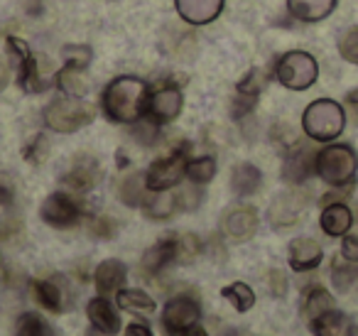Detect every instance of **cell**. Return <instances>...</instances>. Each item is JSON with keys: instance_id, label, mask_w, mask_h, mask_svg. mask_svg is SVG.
Masks as SVG:
<instances>
[{"instance_id": "cell-3", "label": "cell", "mask_w": 358, "mask_h": 336, "mask_svg": "<svg viewBox=\"0 0 358 336\" xmlns=\"http://www.w3.org/2000/svg\"><path fill=\"white\" fill-rule=\"evenodd\" d=\"M96 118V108L84 104L81 99H71V96H62L55 99L45 108V123L55 133H76L84 125H89Z\"/></svg>"}, {"instance_id": "cell-30", "label": "cell", "mask_w": 358, "mask_h": 336, "mask_svg": "<svg viewBox=\"0 0 358 336\" xmlns=\"http://www.w3.org/2000/svg\"><path fill=\"white\" fill-rule=\"evenodd\" d=\"M6 55H8L10 66L17 71V74H20L22 69H27V66L35 62V55H32L30 45H27L25 40H20V37H8V40H6Z\"/></svg>"}, {"instance_id": "cell-46", "label": "cell", "mask_w": 358, "mask_h": 336, "mask_svg": "<svg viewBox=\"0 0 358 336\" xmlns=\"http://www.w3.org/2000/svg\"><path fill=\"white\" fill-rule=\"evenodd\" d=\"M22 10H25V15L30 18H40L42 10H45V3L42 0H20Z\"/></svg>"}, {"instance_id": "cell-4", "label": "cell", "mask_w": 358, "mask_h": 336, "mask_svg": "<svg viewBox=\"0 0 358 336\" xmlns=\"http://www.w3.org/2000/svg\"><path fill=\"white\" fill-rule=\"evenodd\" d=\"M358 169V155L348 145H329L317 153V174L331 187H346Z\"/></svg>"}, {"instance_id": "cell-39", "label": "cell", "mask_w": 358, "mask_h": 336, "mask_svg": "<svg viewBox=\"0 0 358 336\" xmlns=\"http://www.w3.org/2000/svg\"><path fill=\"white\" fill-rule=\"evenodd\" d=\"M89 233L94 238H101V241H108V238L115 236V221L108 216H94L89 221Z\"/></svg>"}, {"instance_id": "cell-6", "label": "cell", "mask_w": 358, "mask_h": 336, "mask_svg": "<svg viewBox=\"0 0 358 336\" xmlns=\"http://www.w3.org/2000/svg\"><path fill=\"white\" fill-rule=\"evenodd\" d=\"M187 162H189V153L185 148L174 150L172 155L162 160H155L145 172V182H148L150 192H164V189H174L182 179L187 177Z\"/></svg>"}, {"instance_id": "cell-13", "label": "cell", "mask_w": 358, "mask_h": 336, "mask_svg": "<svg viewBox=\"0 0 358 336\" xmlns=\"http://www.w3.org/2000/svg\"><path fill=\"white\" fill-rule=\"evenodd\" d=\"M304 206H307V197L302 192H297V189L282 192L273 202V206H270V223L275 228L294 226L299 221V216H302Z\"/></svg>"}, {"instance_id": "cell-8", "label": "cell", "mask_w": 358, "mask_h": 336, "mask_svg": "<svg viewBox=\"0 0 358 336\" xmlns=\"http://www.w3.org/2000/svg\"><path fill=\"white\" fill-rule=\"evenodd\" d=\"M40 216L47 226L52 228H71L81 221L84 216V206L71 197L69 192H52L50 197L42 202Z\"/></svg>"}, {"instance_id": "cell-32", "label": "cell", "mask_w": 358, "mask_h": 336, "mask_svg": "<svg viewBox=\"0 0 358 336\" xmlns=\"http://www.w3.org/2000/svg\"><path fill=\"white\" fill-rule=\"evenodd\" d=\"M15 336H52V331L50 324L37 312H25V314L17 316Z\"/></svg>"}, {"instance_id": "cell-11", "label": "cell", "mask_w": 358, "mask_h": 336, "mask_svg": "<svg viewBox=\"0 0 358 336\" xmlns=\"http://www.w3.org/2000/svg\"><path fill=\"white\" fill-rule=\"evenodd\" d=\"M312 172H317V153L307 145H297L287 153L282 162V179L292 187L297 184H304Z\"/></svg>"}, {"instance_id": "cell-12", "label": "cell", "mask_w": 358, "mask_h": 336, "mask_svg": "<svg viewBox=\"0 0 358 336\" xmlns=\"http://www.w3.org/2000/svg\"><path fill=\"white\" fill-rule=\"evenodd\" d=\"M99 179H101L99 160L91 158V155H76L71 160L69 169L64 172V177H62V182L69 189H74V192H89V189L96 187Z\"/></svg>"}, {"instance_id": "cell-49", "label": "cell", "mask_w": 358, "mask_h": 336, "mask_svg": "<svg viewBox=\"0 0 358 336\" xmlns=\"http://www.w3.org/2000/svg\"><path fill=\"white\" fill-rule=\"evenodd\" d=\"M182 336H209V334H206V331L201 329L199 324H196V326H192V329H187V331H185V334H182Z\"/></svg>"}, {"instance_id": "cell-40", "label": "cell", "mask_w": 358, "mask_h": 336, "mask_svg": "<svg viewBox=\"0 0 358 336\" xmlns=\"http://www.w3.org/2000/svg\"><path fill=\"white\" fill-rule=\"evenodd\" d=\"M47 153H50V143H47L45 135H37V138H32V143L25 148V160L32 164H42L47 160Z\"/></svg>"}, {"instance_id": "cell-35", "label": "cell", "mask_w": 358, "mask_h": 336, "mask_svg": "<svg viewBox=\"0 0 358 336\" xmlns=\"http://www.w3.org/2000/svg\"><path fill=\"white\" fill-rule=\"evenodd\" d=\"M338 55H341V59H346L348 64L358 66V25L341 32V37H338Z\"/></svg>"}, {"instance_id": "cell-2", "label": "cell", "mask_w": 358, "mask_h": 336, "mask_svg": "<svg viewBox=\"0 0 358 336\" xmlns=\"http://www.w3.org/2000/svg\"><path fill=\"white\" fill-rule=\"evenodd\" d=\"M346 125V111L341 104L331 99H319L307 106L302 115V128L317 143H329V140L338 138Z\"/></svg>"}, {"instance_id": "cell-27", "label": "cell", "mask_w": 358, "mask_h": 336, "mask_svg": "<svg viewBox=\"0 0 358 336\" xmlns=\"http://www.w3.org/2000/svg\"><path fill=\"white\" fill-rule=\"evenodd\" d=\"M302 309H304V316H307L309 321H314L317 316H322L334 309V297L329 295L324 287H309L307 295H304Z\"/></svg>"}, {"instance_id": "cell-44", "label": "cell", "mask_w": 358, "mask_h": 336, "mask_svg": "<svg viewBox=\"0 0 358 336\" xmlns=\"http://www.w3.org/2000/svg\"><path fill=\"white\" fill-rule=\"evenodd\" d=\"M341 255L346 258V260L351 262H358V233H353V236H346L341 243Z\"/></svg>"}, {"instance_id": "cell-14", "label": "cell", "mask_w": 358, "mask_h": 336, "mask_svg": "<svg viewBox=\"0 0 358 336\" xmlns=\"http://www.w3.org/2000/svg\"><path fill=\"white\" fill-rule=\"evenodd\" d=\"M86 314L89 321L99 334L103 336H118L120 331V314L115 309V304L106 297H94V300L86 304Z\"/></svg>"}, {"instance_id": "cell-38", "label": "cell", "mask_w": 358, "mask_h": 336, "mask_svg": "<svg viewBox=\"0 0 358 336\" xmlns=\"http://www.w3.org/2000/svg\"><path fill=\"white\" fill-rule=\"evenodd\" d=\"M255 104H258V96L236 91L234 101H231V118L241 120V118H245V115H250L255 108Z\"/></svg>"}, {"instance_id": "cell-19", "label": "cell", "mask_w": 358, "mask_h": 336, "mask_svg": "<svg viewBox=\"0 0 358 336\" xmlns=\"http://www.w3.org/2000/svg\"><path fill=\"white\" fill-rule=\"evenodd\" d=\"M128 280V267L125 262L115 260V258H108V260L99 262L94 270V285L101 295H113V292H120Z\"/></svg>"}, {"instance_id": "cell-18", "label": "cell", "mask_w": 358, "mask_h": 336, "mask_svg": "<svg viewBox=\"0 0 358 336\" xmlns=\"http://www.w3.org/2000/svg\"><path fill=\"white\" fill-rule=\"evenodd\" d=\"M324 258V251L314 238H294L287 248V260L292 265V270L297 272H307V270H314V267L322 262Z\"/></svg>"}, {"instance_id": "cell-5", "label": "cell", "mask_w": 358, "mask_h": 336, "mask_svg": "<svg viewBox=\"0 0 358 336\" xmlns=\"http://www.w3.org/2000/svg\"><path fill=\"white\" fill-rule=\"evenodd\" d=\"M319 64L309 52L292 50L285 52L275 64V79L289 91H304L317 81Z\"/></svg>"}, {"instance_id": "cell-22", "label": "cell", "mask_w": 358, "mask_h": 336, "mask_svg": "<svg viewBox=\"0 0 358 336\" xmlns=\"http://www.w3.org/2000/svg\"><path fill=\"white\" fill-rule=\"evenodd\" d=\"M179 209L177 194L164 189V192H148L143 199V211L148 218H155V221H164L169 218L174 211Z\"/></svg>"}, {"instance_id": "cell-48", "label": "cell", "mask_w": 358, "mask_h": 336, "mask_svg": "<svg viewBox=\"0 0 358 336\" xmlns=\"http://www.w3.org/2000/svg\"><path fill=\"white\" fill-rule=\"evenodd\" d=\"M8 81H10V69H8V66L3 64V62H0V91L6 89Z\"/></svg>"}, {"instance_id": "cell-26", "label": "cell", "mask_w": 358, "mask_h": 336, "mask_svg": "<svg viewBox=\"0 0 358 336\" xmlns=\"http://www.w3.org/2000/svg\"><path fill=\"white\" fill-rule=\"evenodd\" d=\"M148 192L150 189L148 182H145V172H130L118 184V199L125 206H143V199Z\"/></svg>"}, {"instance_id": "cell-20", "label": "cell", "mask_w": 358, "mask_h": 336, "mask_svg": "<svg viewBox=\"0 0 358 336\" xmlns=\"http://www.w3.org/2000/svg\"><path fill=\"white\" fill-rule=\"evenodd\" d=\"M336 8V0H287V13L299 22H319Z\"/></svg>"}, {"instance_id": "cell-29", "label": "cell", "mask_w": 358, "mask_h": 336, "mask_svg": "<svg viewBox=\"0 0 358 336\" xmlns=\"http://www.w3.org/2000/svg\"><path fill=\"white\" fill-rule=\"evenodd\" d=\"M118 307L125 312H135V314H150L155 312V300L143 290H120Z\"/></svg>"}, {"instance_id": "cell-23", "label": "cell", "mask_w": 358, "mask_h": 336, "mask_svg": "<svg viewBox=\"0 0 358 336\" xmlns=\"http://www.w3.org/2000/svg\"><path fill=\"white\" fill-rule=\"evenodd\" d=\"M260 184H263V172H260L253 162L236 164L234 172H231V189H234V194H238V197H250V194H255L260 189Z\"/></svg>"}, {"instance_id": "cell-43", "label": "cell", "mask_w": 358, "mask_h": 336, "mask_svg": "<svg viewBox=\"0 0 358 336\" xmlns=\"http://www.w3.org/2000/svg\"><path fill=\"white\" fill-rule=\"evenodd\" d=\"M268 280H270V292H273L275 297H282L285 292H287V277L280 270H270Z\"/></svg>"}, {"instance_id": "cell-31", "label": "cell", "mask_w": 358, "mask_h": 336, "mask_svg": "<svg viewBox=\"0 0 358 336\" xmlns=\"http://www.w3.org/2000/svg\"><path fill=\"white\" fill-rule=\"evenodd\" d=\"M221 297L229 300L236 312H248V309H253V304H255V292L250 290V285H245V282H231V285H226L224 290H221Z\"/></svg>"}, {"instance_id": "cell-34", "label": "cell", "mask_w": 358, "mask_h": 336, "mask_svg": "<svg viewBox=\"0 0 358 336\" xmlns=\"http://www.w3.org/2000/svg\"><path fill=\"white\" fill-rule=\"evenodd\" d=\"M331 282L338 292H351L358 287V265H341V260H334Z\"/></svg>"}, {"instance_id": "cell-10", "label": "cell", "mask_w": 358, "mask_h": 336, "mask_svg": "<svg viewBox=\"0 0 358 336\" xmlns=\"http://www.w3.org/2000/svg\"><path fill=\"white\" fill-rule=\"evenodd\" d=\"M32 297L37 304L47 312H64L71 304V290L64 277H52V280H35L32 282Z\"/></svg>"}, {"instance_id": "cell-25", "label": "cell", "mask_w": 358, "mask_h": 336, "mask_svg": "<svg viewBox=\"0 0 358 336\" xmlns=\"http://www.w3.org/2000/svg\"><path fill=\"white\" fill-rule=\"evenodd\" d=\"M55 84L57 89L64 96H71V99H84L86 91H89V79L81 69H71V66H64L55 74Z\"/></svg>"}, {"instance_id": "cell-16", "label": "cell", "mask_w": 358, "mask_h": 336, "mask_svg": "<svg viewBox=\"0 0 358 336\" xmlns=\"http://www.w3.org/2000/svg\"><path fill=\"white\" fill-rule=\"evenodd\" d=\"M258 231V211L253 206H234L224 216V233L234 241H248Z\"/></svg>"}, {"instance_id": "cell-21", "label": "cell", "mask_w": 358, "mask_h": 336, "mask_svg": "<svg viewBox=\"0 0 358 336\" xmlns=\"http://www.w3.org/2000/svg\"><path fill=\"white\" fill-rule=\"evenodd\" d=\"M319 223H322V231L327 236L336 238V236H346L348 228L353 223V216H351V209L346 204L336 202V204H327L319 216Z\"/></svg>"}, {"instance_id": "cell-41", "label": "cell", "mask_w": 358, "mask_h": 336, "mask_svg": "<svg viewBox=\"0 0 358 336\" xmlns=\"http://www.w3.org/2000/svg\"><path fill=\"white\" fill-rule=\"evenodd\" d=\"M201 199H204V194H201L199 184H192V187L177 192V202H179V209H182V211H194V209L201 204Z\"/></svg>"}, {"instance_id": "cell-7", "label": "cell", "mask_w": 358, "mask_h": 336, "mask_svg": "<svg viewBox=\"0 0 358 336\" xmlns=\"http://www.w3.org/2000/svg\"><path fill=\"white\" fill-rule=\"evenodd\" d=\"M199 319H201V304L189 292L174 295L172 300H167V304L162 309V326L167 331V336H182L187 329L199 324Z\"/></svg>"}, {"instance_id": "cell-42", "label": "cell", "mask_w": 358, "mask_h": 336, "mask_svg": "<svg viewBox=\"0 0 358 336\" xmlns=\"http://www.w3.org/2000/svg\"><path fill=\"white\" fill-rule=\"evenodd\" d=\"M201 253V238L199 236H192V233H187V236H179V260H192V258H196Z\"/></svg>"}, {"instance_id": "cell-24", "label": "cell", "mask_w": 358, "mask_h": 336, "mask_svg": "<svg viewBox=\"0 0 358 336\" xmlns=\"http://www.w3.org/2000/svg\"><path fill=\"white\" fill-rule=\"evenodd\" d=\"M314 336H353V321L346 314L331 309L312 321Z\"/></svg>"}, {"instance_id": "cell-28", "label": "cell", "mask_w": 358, "mask_h": 336, "mask_svg": "<svg viewBox=\"0 0 358 336\" xmlns=\"http://www.w3.org/2000/svg\"><path fill=\"white\" fill-rule=\"evenodd\" d=\"M187 177H189L192 184H199V187L209 184L216 177V160L211 155L189 158V162H187Z\"/></svg>"}, {"instance_id": "cell-36", "label": "cell", "mask_w": 358, "mask_h": 336, "mask_svg": "<svg viewBox=\"0 0 358 336\" xmlns=\"http://www.w3.org/2000/svg\"><path fill=\"white\" fill-rule=\"evenodd\" d=\"M133 140H138L140 145H155L159 140V130H157V123H152L150 118H140L138 123H133V130H130Z\"/></svg>"}, {"instance_id": "cell-33", "label": "cell", "mask_w": 358, "mask_h": 336, "mask_svg": "<svg viewBox=\"0 0 358 336\" xmlns=\"http://www.w3.org/2000/svg\"><path fill=\"white\" fill-rule=\"evenodd\" d=\"M62 59H64V66L84 71L94 62V50L89 45H66L62 47Z\"/></svg>"}, {"instance_id": "cell-9", "label": "cell", "mask_w": 358, "mask_h": 336, "mask_svg": "<svg viewBox=\"0 0 358 336\" xmlns=\"http://www.w3.org/2000/svg\"><path fill=\"white\" fill-rule=\"evenodd\" d=\"M182 106H185V96H182V91H179L174 84H164V86H159L155 94H150L145 115H148L152 123L167 125V123H172V120L179 118Z\"/></svg>"}, {"instance_id": "cell-17", "label": "cell", "mask_w": 358, "mask_h": 336, "mask_svg": "<svg viewBox=\"0 0 358 336\" xmlns=\"http://www.w3.org/2000/svg\"><path fill=\"white\" fill-rule=\"evenodd\" d=\"M177 13L189 25H209L224 10V0H174Z\"/></svg>"}, {"instance_id": "cell-37", "label": "cell", "mask_w": 358, "mask_h": 336, "mask_svg": "<svg viewBox=\"0 0 358 336\" xmlns=\"http://www.w3.org/2000/svg\"><path fill=\"white\" fill-rule=\"evenodd\" d=\"M265 84H268V76H265V71L263 69H250L248 74H245L243 79L238 81L236 91H241V94L260 96V91L265 89Z\"/></svg>"}, {"instance_id": "cell-15", "label": "cell", "mask_w": 358, "mask_h": 336, "mask_svg": "<svg viewBox=\"0 0 358 336\" xmlns=\"http://www.w3.org/2000/svg\"><path fill=\"white\" fill-rule=\"evenodd\" d=\"M174 260H179V238L164 236V238H159L152 248L145 251L140 265H143V270L148 272V275H157L164 267L172 265Z\"/></svg>"}, {"instance_id": "cell-1", "label": "cell", "mask_w": 358, "mask_h": 336, "mask_svg": "<svg viewBox=\"0 0 358 336\" xmlns=\"http://www.w3.org/2000/svg\"><path fill=\"white\" fill-rule=\"evenodd\" d=\"M150 101V86L148 81L138 79L133 74L115 76L101 94V108H103L106 118L113 123L133 125L148 111Z\"/></svg>"}, {"instance_id": "cell-47", "label": "cell", "mask_w": 358, "mask_h": 336, "mask_svg": "<svg viewBox=\"0 0 358 336\" xmlns=\"http://www.w3.org/2000/svg\"><path fill=\"white\" fill-rule=\"evenodd\" d=\"M125 336H155V334L150 331V326L145 324V321H133V324H128V329H125Z\"/></svg>"}, {"instance_id": "cell-45", "label": "cell", "mask_w": 358, "mask_h": 336, "mask_svg": "<svg viewBox=\"0 0 358 336\" xmlns=\"http://www.w3.org/2000/svg\"><path fill=\"white\" fill-rule=\"evenodd\" d=\"M343 111L351 115V120L358 125V89L348 91L346 99H343Z\"/></svg>"}]
</instances>
